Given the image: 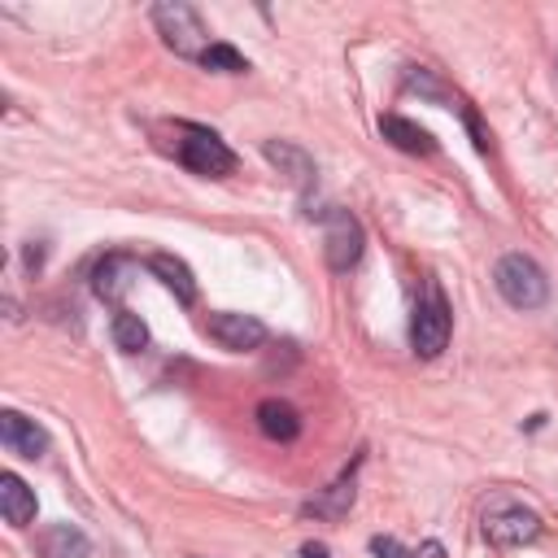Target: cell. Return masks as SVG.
Returning a JSON list of instances; mask_svg holds the SVG:
<instances>
[{"instance_id":"obj_18","label":"cell","mask_w":558,"mask_h":558,"mask_svg":"<svg viewBox=\"0 0 558 558\" xmlns=\"http://www.w3.org/2000/svg\"><path fill=\"white\" fill-rule=\"evenodd\" d=\"M201 65H205V70H218V74H244V70H248V61H244L231 44H209V48L201 52Z\"/></svg>"},{"instance_id":"obj_9","label":"cell","mask_w":558,"mask_h":558,"mask_svg":"<svg viewBox=\"0 0 558 558\" xmlns=\"http://www.w3.org/2000/svg\"><path fill=\"white\" fill-rule=\"evenodd\" d=\"M131 275H135V262L122 257V253H109V257L96 262V270H92V292H96L100 301H122L126 288H131Z\"/></svg>"},{"instance_id":"obj_14","label":"cell","mask_w":558,"mask_h":558,"mask_svg":"<svg viewBox=\"0 0 558 558\" xmlns=\"http://www.w3.org/2000/svg\"><path fill=\"white\" fill-rule=\"evenodd\" d=\"M0 510H4V519H9L13 527H26V523L35 519V493H31L13 471L0 475Z\"/></svg>"},{"instance_id":"obj_16","label":"cell","mask_w":558,"mask_h":558,"mask_svg":"<svg viewBox=\"0 0 558 558\" xmlns=\"http://www.w3.org/2000/svg\"><path fill=\"white\" fill-rule=\"evenodd\" d=\"M349 506H353V475H340L318 497H310L301 510L314 514V519H340V514H349Z\"/></svg>"},{"instance_id":"obj_4","label":"cell","mask_w":558,"mask_h":558,"mask_svg":"<svg viewBox=\"0 0 558 558\" xmlns=\"http://www.w3.org/2000/svg\"><path fill=\"white\" fill-rule=\"evenodd\" d=\"M179 161L192 170V174H205V179H227L235 174V153L227 148L222 135H214L209 126H192L183 122L179 126Z\"/></svg>"},{"instance_id":"obj_12","label":"cell","mask_w":558,"mask_h":558,"mask_svg":"<svg viewBox=\"0 0 558 558\" xmlns=\"http://www.w3.org/2000/svg\"><path fill=\"white\" fill-rule=\"evenodd\" d=\"M257 427H262V436L288 445V440L301 436V414H296L288 401H279V397H266V401L257 405Z\"/></svg>"},{"instance_id":"obj_19","label":"cell","mask_w":558,"mask_h":558,"mask_svg":"<svg viewBox=\"0 0 558 558\" xmlns=\"http://www.w3.org/2000/svg\"><path fill=\"white\" fill-rule=\"evenodd\" d=\"M405 87H418V92H423V96H432V100H449V96H445V87H440V83H432V74H427V70H418V65L405 74Z\"/></svg>"},{"instance_id":"obj_15","label":"cell","mask_w":558,"mask_h":558,"mask_svg":"<svg viewBox=\"0 0 558 558\" xmlns=\"http://www.w3.org/2000/svg\"><path fill=\"white\" fill-rule=\"evenodd\" d=\"M39 554H44V558H87L92 545H87V536H83L74 523H52V527L39 536Z\"/></svg>"},{"instance_id":"obj_3","label":"cell","mask_w":558,"mask_h":558,"mask_svg":"<svg viewBox=\"0 0 558 558\" xmlns=\"http://www.w3.org/2000/svg\"><path fill=\"white\" fill-rule=\"evenodd\" d=\"M480 527H484V536H488L493 545H527V541L541 536V514H536L532 506H523L519 497L497 493V497H488Z\"/></svg>"},{"instance_id":"obj_2","label":"cell","mask_w":558,"mask_h":558,"mask_svg":"<svg viewBox=\"0 0 558 558\" xmlns=\"http://www.w3.org/2000/svg\"><path fill=\"white\" fill-rule=\"evenodd\" d=\"M449 331H453V314H449V301L440 292V283L427 279L423 288V301L414 305V318H410V344L418 357H440L445 344H449Z\"/></svg>"},{"instance_id":"obj_13","label":"cell","mask_w":558,"mask_h":558,"mask_svg":"<svg viewBox=\"0 0 558 558\" xmlns=\"http://www.w3.org/2000/svg\"><path fill=\"white\" fill-rule=\"evenodd\" d=\"M148 270H153V275H157L183 305L196 301V279H192V270H187L183 257H174V253H153V257H148Z\"/></svg>"},{"instance_id":"obj_11","label":"cell","mask_w":558,"mask_h":558,"mask_svg":"<svg viewBox=\"0 0 558 558\" xmlns=\"http://www.w3.org/2000/svg\"><path fill=\"white\" fill-rule=\"evenodd\" d=\"M262 153H266V161H275L279 174H288L301 192L314 183V161L305 157V148H296V144H288V140H266Z\"/></svg>"},{"instance_id":"obj_1","label":"cell","mask_w":558,"mask_h":558,"mask_svg":"<svg viewBox=\"0 0 558 558\" xmlns=\"http://www.w3.org/2000/svg\"><path fill=\"white\" fill-rule=\"evenodd\" d=\"M493 283H497L501 301L514 310H541L549 301V279L527 253H506L493 270Z\"/></svg>"},{"instance_id":"obj_6","label":"cell","mask_w":558,"mask_h":558,"mask_svg":"<svg viewBox=\"0 0 558 558\" xmlns=\"http://www.w3.org/2000/svg\"><path fill=\"white\" fill-rule=\"evenodd\" d=\"M318 218H323V253H327V266L344 275L349 266H357V257H362V248H366L362 222H357L349 209H340V205L318 209Z\"/></svg>"},{"instance_id":"obj_22","label":"cell","mask_w":558,"mask_h":558,"mask_svg":"<svg viewBox=\"0 0 558 558\" xmlns=\"http://www.w3.org/2000/svg\"><path fill=\"white\" fill-rule=\"evenodd\" d=\"M414 558H445V549H440V545H436V541H427V545H423V549H418V554H414Z\"/></svg>"},{"instance_id":"obj_8","label":"cell","mask_w":558,"mask_h":558,"mask_svg":"<svg viewBox=\"0 0 558 558\" xmlns=\"http://www.w3.org/2000/svg\"><path fill=\"white\" fill-rule=\"evenodd\" d=\"M0 440H4V449L17 453V458H39V453L48 449V432H44L39 423L22 418L17 410H4V414H0Z\"/></svg>"},{"instance_id":"obj_17","label":"cell","mask_w":558,"mask_h":558,"mask_svg":"<svg viewBox=\"0 0 558 558\" xmlns=\"http://www.w3.org/2000/svg\"><path fill=\"white\" fill-rule=\"evenodd\" d=\"M109 331H113V344H118L122 353H140V349L148 344V327H144V318L131 314V310H118L113 323H109Z\"/></svg>"},{"instance_id":"obj_7","label":"cell","mask_w":558,"mask_h":558,"mask_svg":"<svg viewBox=\"0 0 558 558\" xmlns=\"http://www.w3.org/2000/svg\"><path fill=\"white\" fill-rule=\"evenodd\" d=\"M205 331H209V340H218V344L231 349V353H248V349H257V344L266 340L262 318H253V314H235V310H218V314H209V318H205Z\"/></svg>"},{"instance_id":"obj_21","label":"cell","mask_w":558,"mask_h":558,"mask_svg":"<svg viewBox=\"0 0 558 558\" xmlns=\"http://www.w3.org/2000/svg\"><path fill=\"white\" fill-rule=\"evenodd\" d=\"M301 558H331V549H327L323 541H305V545H301Z\"/></svg>"},{"instance_id":"obj_5","label":"cell","mask_w":558,"mask_h":558,"mask_svg":"<svg viewBox=\"0 0 558 558\" xmlns=\"http://www.w3.org/2000/svg\"><path fill=\"white\" fill-rule=\"evenodd\" d=\"M153 26H157V35L166 39V48H174L179 57H196V61H201V52L209 48V44H205L209 31H205L201 13H196L192 4H183V0L153 4Z\"/></svg>"},{"instance_id":"obj_10","label":"cell","mask_w":558,"mask_h":558,"mask_svg":"<svg viewBox=\"0 0 558 558\" xmlns=\"http://www.w3.org/2000/svg\"><path fill=\"white\" fill-rule=\"evenodd\" d=\"M379 131H384V140L397 144L401 153H414V157L436 153V140H432L418 122H410V118H401V113H384V118H379Z\"/></svg>"},{"instance_id":"obj_20","label":"cell","mask_w":558,"mask_h":558,"mask_svg":"<svg viewBox=\"0 0 558 558\" xmlns=\"http://www.w3.org/2000/svg\"><path fill=\"white\" fill-rule=\"evenodd\" d=\"M371 554H375V558H410L392 536H371Z\"/></svg>"}]
</instances>
